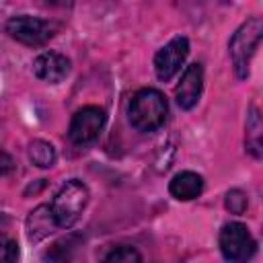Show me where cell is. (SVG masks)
I'll use <instances>...</instances> for the list:
<instances>
[{"instance_id": "cell-18", "label": "cell", "mask_w": 263, "mask_h": 263, "mask_svg": "<svg viewBox=\"0 0 263 263\" xmlns=\"http://www.w3.org/2000/svg\"><path fill=\"white\" fill-rule=\"evenodd\" d=\"M14 166H16V164H14L12 156H10L6 150L0 148V175H8V173H12Z\"/></svg>"}, {"instance_id": "cell-4", "label": "cell", "mask_w": 263, "mask_h": 263, "mask_svg": "<svg viewBox=\"0 0 263 263\" xmlns=\"http://www.w3.org/2000/svg\"><path fill=\"white\" fill-rule=\"evenodd\" d=\"M4 31L23 45L39 47V45H45L58 33V25L47 21V18H39V16H31V14H18V16H12L6 21Z\"/></svg>"}, {"instance_id": "cell-7", "label": "cell", "mask_w": 263, "mask_h": 263, "mask_svg": "<svg viewBox=\"0 0 263 263\" xmlns=\"http://www.w3.org/2000/svg\"><path fill=\"white\" fill-rule=\"evenodd\" d=\"M187 55H189V41L187 37H181V35L171 39L164 47H160L158 53L154 55V70L158 80L168 82L181 70Z\"/></svg>"}, {"instance_id": "cell-16", "label": "cell", "mask_w": 263, "mask_h": 263, "mask_svg": "<svg viewBox=\"0 0 263 263\" xmlns=\"http://www.w3.org/2000/svg\"><path fill=\"white\" fill-rule=\"evenodd\" d=\"M224 203H226V210L230 214H245V210L249 205V199L240 189H232V191L226 193V201Z\"/></svg>"}, {"instance_id": "cell-12", "label": "cell", "mask_w": 263, "mask_h": 263, "mask_svg": "<svg viewBox=\"0 0 263 263\" xmlns=\"http://www.w3.org/2000/svg\"><path fill=\"white\" fill-rule=\"evenodd\" d=\"M168 191L179 201L195 199L203 191V179H201V175H197L193 171H183V173H179V175H175L171 179Z\"/></svg>"}, {"instance_id": "cell-2", "label": "cell", "mask_w": 263, "mask_h": 263, "mask_svg": "<svg viewBox=\"0 0 263 263\" xmlns=\"http://www.w3.org/2000/svg\"><path fill=\"white\" fill-rule=\"evenodd\" d=\"M261 33H263V21L259 16H253L245 21L232 35L228 47H230V60L238 78L249 76V66L261 43Z\"/></svg>"}, {"instance_id": "cell-9", "label": "cell", "mask_w": 263, "mask_h": 263, "mask_svg": "<svg viewBox=\"0 0 263 263\" xmlns=\"http://www.w3.org/2000/svg\"><path fill=\"white\" fill-rule=\"evenodd\" d=\"M33 74L43 82L58 84L70 74V60L58 51H43L33 60Z\"/></svg>"}, {"instance_id": "cell-10", "label": "cell", "mask_w": 263, "mask_h": 263, "mask_svg": "<svg viewBox=\"0 0 263 263\" xmlns=\"http://www.w3.org/2000/svg\"><path fill=\"white\" fill-rule=\"evenodd\" d=\"M58 228L55 218L51 214V208L47 203L37 205L33 212H29L27 216V236L31 242H39L43 238H47L53 230Z\"/></svg>"}, {"instance_id": "cell-3", "label": "cell", "mask_w": 263, "mask_h": 263, "mask_svg": "<svg viewBox=\"0 0 263 263\" xmlns=\"http://www.w3.org/2000/svg\"><path fill=\"white\" fill-rule=\"evenodd\" d=\"M86 203H88V187L78 179L66 181L49 205L58 228L74 226L78 222L82 210L86 208Z\"/></svg>"}, {"instance_id": "cell-11", "label": "cell", "mask_w": 263, "mask_h": 263, "mask_svg": "<svg viewBox=\"0 0 263 263\" xmlns=\"http://www.w3.org/2000/svg\"><path fill=\"white\" fill-rule=\"evenodd\" d=\"M43 263H82V242L78 236H68L53 242L43 253Z\"/></svg>"}, {"instance_id": "cell-15", "label": "cell", "mask_w": 263, "mask_h": 263, "mask_svg": "<svg viewBox=\"0 0 263 263\" xmlns=\"http://www.w3.org/2000/svg\"><path fill=\"white\" fill-rule=\"evenodd\" d=\"M103 263H142V255L132 245H117L105 255Z\"/></svg>"}, {"instance_id": "cell-14", "label": "cell", "mask_w": 263, "mask_h": 263, "mask_svg": "<svg viewBox=\"0 0 263 263\" xmlns=\"http://www.w3.org/2000/svg\"><path fill=\"white\" fill-rule=\"evenodd\" d=\"M29 158L39 168H49L55 162V148L45 140H33L29 144Z\"/></svg>"}, {"instance_id": "cell-6", "label": "cell", "mask_w": 263, "mask_h": 263, "mask_svg": "<svg viewBox=\"0 0 263 263\" xmlns=\"http://www.w3.org/2000/svg\"><path fill=\"white\" fill-rule=\"evenodd\" d=\"M105 119H107V115L101 107L88 105V107L78 109L70 121V129H68L70 140L80 146L95 142L105 127Z\"/></svg>"}, {"instance_id": "cell-1", "label": "cell", "mask_w": 263, "mask_h": 263, "mask_svg": "<svg viewBox=\"0 0 263 263\" xmlns=\"http://www.w3.org/2000/svg\"><path fill=\"white\" fill-rule=\"evenodd\" d=\"M168 113L166 99L156 88H142L138 90L127 107L129 123L138 132H154L160 125H164Z\"/></svg>"}, {"instance_id": "cell-5", "label": "cell", "mask_w": 263, "mask_h": 263, "mask_svg": "<svg viewBox=\"0 0 263 263\" xmlns=\"http://www.w3.org/2000/svg\"><path fill=\"white\" fill-rule=\"evenodd\" d=\"M220 251L228 263H249L257 251V242L245 224L230 222L220 230Z\"/></svg>"}, {"instance_id": "cell-13", "label": "cell", "mask_w": 263, "mask_h": 263, "mask_svg": "<svg viewBox=\"0 0 263 263\" xmlns=\"http://www.w3.org/2000/svg\"><path fill=\"white\" fill-rule=\"evenodd\" d=\"M261 136H263V121H261L259 109L257 107H251L249 117H247V150L255 158H261V154H263V150H261L263 148Z\"/></svg>"}, {"instance_id": "cell-8", "label": "cell", "mask_w": 263, "mask_h": 263, "mask_svg": "<svg viewBox=\"0 0 263 263\" xmlns=\"http://www.w3.org/2000/svg\"><path fill=\"white\" fill-rule=\"evenodd\" d=\"M203 90V68L201 64H191L185 68L177 88H175V99L181 109H193L201 97Z\"/></svg>"}, {"instance_id": "cell-17", "label": "cell", "mask_w": 263, "mask_h": 263, "mask_svg": "<svg viewBox=\"0 0 263 263\" xmlns=\"http://www.w3.org/2000/svg\"><path fill=\"white\" fill-rule=\"evenodd\" d=\"M18 245L14 240H0V263H16Z\"/></svg>"}]
</instances>
